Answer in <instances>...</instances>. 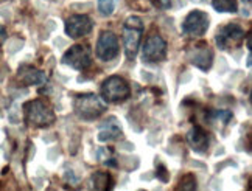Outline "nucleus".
<instances>
[{"label": "nucleus", "mask_w": 252, "mask_h": 191, "mask_svg": "<svg viewBox=\"0 0 252 191\" xmlns=\"http://www.w3.org/2000/svg\"><path fill=\"white\" fill-rule=\"evenodd\" d=\"M75 112L80 118L86 120V121H92L95 118H98L100 115H103V112H106L108 109V103L103 100V97L95 93H86V95H80L75 100Z\"/></svg>", "instance_id": "obj_1"}, {"label": "nucleus", "mask_w": 252, "mask_h": 191, "mask_svg": "<svg viewBox=\"0 0 252 191\" xmlns=\"http://www.w3.org/2000/svg\"><path fill=\"white\" fill-rule=\"evenodd\" d=\"M25 120L28 125L36 128H47L55 123V112L48 103L42 100H33L25 103L24 106Z\"/></svg>", "instance_id": "obj_2"}, {"label": "nucleus", "mask_w": 252, "mask_h": 191, "mask_svg": "<svg viewBox=\"0 0 252 191\" xmlns=\"http://www.w3.org/2000/svg\"><path fill=\"white\" fill-rule=\"evenodd\" d=\"M143 34V21L137 16H131L126 19L123 27V44H125V53L128 59H134L139 52L140 41Z\"/></svg>", "instance_id": "obj_3"}, {"label": "nucleus", "mask_w": 252, "mask_h": 191, "mask_svg": "<svg viewBox=\"0 0 252 191\" xmlns=\"http://www.w3.org/2000/svg\"><path fill=\"white\" fill-rule=\"evenodd\" d=\"M131 95V89L129 84L126 82L122 76H109L101 84V97L106 103H122L125 100H128V97Z\"/></svg>", "instance_id": "obj_4"}, {"label": "nucleus", "mask_w": 252, "mask_h": 191, "mask_svg": "<svg viewBox=\"0 0 252 191\" xmlns=\"http://www.w3.org/2000/svg\"><path fill=\"white\" fill-rule=\"evenodd\" d=\"M209 16L201 9H193L182 22V33L189 37H201L209 30Z\"/></svg>", "instance_id": "obj_5"}, {"label": "nucleus", "mask_w": 252, "mask_h": 191, "mask_svg": "<svg viewBox=\"0 0 252 191\" xmlns=\"http://www.w3.org/2000/svg\"><path fill=\"white\" fill-rule=\"evenodd\" d=\"M245 41V30L237 24L224 25L217 33V45L221 50H234Z\"/></svg>", "instance_id": "obj_6"}, {"label": "nucleus", "mask_w": 252, "mask_h": 191, "mask_svg": "<svg viewBox=\"0 0 252 191\" xmlns=\"http://www.w3.org/2000/svg\"><path fill=\"white\" fill-rule=\"evenodd\" d=\"M167 56V42L159 34H151L143 44L142 61L145 64H158L165 59Z\"/></svg>", "instance_id": "obj_7"}, {"label": "nucleus", "mask_w": 252, "mask_h": 191, "mask_svg": "<svg viewBox=\"0 0 252 191\" xmlns=\"http://www.w3.org/2000/svg\"><path fill=\"white\" fill-rule=\"evenodd\" d=\"M63 64L72 67L73 70H80V72L86 70L87 67H91V64H92L91 50L87 49L86 45L76 44L64 53Z\"/></svg>", "instance_id": "obj_8"}, {"label": "nucleus", "mask_w": 252, "mask_h": 191, "mask_svg": "<svg viewBox=\"0 0 252 191\" xmlns=\"http://www.w3.org/2000/svg\"><path fill=\"white\" fill-rule=\"evenodd\" d=\"M96 56L101 61H112L119 55V37L112 31H103L96 42Z\"/></svg>", "instance_id": "obj_9"}, {"label": "nucleus", "mask_w": 252, "mask_h": 191, "mask_svg": "<svg viewBox=\"0 0 252 191\" xmlns=\"http://www.w3.org/2000/svg\"><path fill=\"white\" fill-rule=\"evenodd\" d=\"M187 59L190 64H193L195 67H198L199 70L207 72L210 70L212 62H213V53L209 49V45L206 42H199L196 44L193 49L189 50L187 53Z\"/></svg>", "instance_id": "obj_10"}, {"label": "nucleus", "mask_w": 252, "mask_h": 191, "mask_svg": "<svg viewBox=\"0 0 252 191\" xmlns=\"http://www.w3.org/2000/svg\"><path fill=\"white\" fill-rule=\"evenodd\" d=\"M92 21L86 14H73L65 21V34L72 39H78L92 31Z\"/></svg>", "instance_id": "obj_11"}, {"label": "nucleus", "mask_w": 252, "mask_h": 191, "mask_svg": "<svg viewBox=\"0 0 252 191\" xmlns=\"http://www.w3.org/2000/svg\"><path fill=\"white\" fill-rule=\"evenodd\" d=\"M19 80H21L25 85H44L47 82V73L34 69L30 65H24L21 70H19Z\"/></svg>", "instance_id": "obj_12"}, {"label": "nucleus", "mask_w": 252, "mask_h": 191, "mask_svg": "<svg viewBox=\"0 0 252 191\" xmlns=\"http://www.w3.org/2000/svg\"><path fill=\"white\" fill-rule=\"evenodd\" d=\"M187 141L193 151L204 152L209 148V136L201 126H193L187 134Z\"/></svg>", "instance_id": "obj_13"}, {"label": "nucleus", "mask_w": 252, "mask_h": 191, "mask_svg": "<svg viewBox=\"0 0 252 191\" xmlns=\"http://www.w3.org/2000/svg\"><path fill=\"white\" fill-rule=\"evenodd\" d=\"M112 123H103V125L100 126V131H98V140L100 141H114L117 140L119 137H122V129L120 126L115 123V120L112 118L111 120Z\"/></svg>", "instance_id": "obj_14"}, {"label": "nucleus", "mask_w": 252, "mask_h": 191, "mask_svg": "<svg viewBox=\"0 0 252 191\" xmlns=\"http://www.w3.org/2000/svg\"><path fill=\"white\" fill-rule=\"evenodd\" d=\"M91 184H92L94 190H96V191H111L112 185H114V180L106 173H95L91 179Z\"/></svg>", "instance_id": "obj_15"}, {"label": "nucleus", "mask_w": 252, "mask_h": 191, "mask_svg": "<svg viewBox=\"0 0 252 191\" xmlns=\"http://www.w3.org/2000/svg\"><path fill=\"white\" fill-rule=\"evenodd\" d=\"M212 6L218 13H237V0H212Z\"/></svg>", "instance_id": "obj_16"}, {"label": "nucleus", "mask_w": 252, "mask_h": 191, "mask_svg": "<svg viewBox=\"0 0 252 191\" xmlns=\"http://www.w3.org/2000/svg\"><path fill=\"white\" fill-rule=\"evenodd\" d=\"M176 191H198V182L193 174H186L176 187Z\"/></svg>", "instance_id": "obj_17"}, {"label": "nucleus", "mask_w": 252, "mask_h": 191, "mask_svg": "<svg viewBox=\"0 0 252 191\" xmlns=\"http://www.w3.org/2000/svg\"><path fill=\"white\" fill-rule=\"evenodd\" d=\"M115 9V2L114 0H98V11L103 16H111Z\"/></svg>", "instance_id": "obj_18"}, {"label": "nucleus", "mask_w": 252, "mask_h": 191, "mask_svg": "<svg viewBox=\"0 0 252 191\" xmlns=\"http://www.w3.org/2000/svg\"><path fill=\"white\" fill-rule=\"evenodd\" d=\"M213 117L217 120H221L222 123H229L232 118V112L230 110H215L213 112Z\"/></svg>", "instance_id": "obj_19"}, {"label": "nucleus", "mask_w": 252, "mask_h": 191, "mask_svg": "<svg viewBox=\"0 0 252 191\" xmlns=\"http://www.w3.org/2000/svg\"><path fill=\"white\" fill-rule=\"evenodd\" d=\"M156 176L159 180H162V182H168V171L167 168L163 166L162 164L158 165V169H156Z\"/></svg>", "instance_id": "obj_20"}, {"label": "nucleus", "mask_w": 252, "mask_h": 191, "mask_svg": "<svg viewBox=\"0 0 252 191\" xmlns=\"http://www.w3.org/2000/svg\"><path fill=\"white\" fill-rule=\"evenodd\" d=\"M6 39V30L3 25H0V45H2Z\"/></svg>", "instance_id": "obj_21"}]
</instances>
